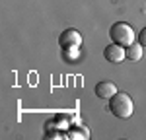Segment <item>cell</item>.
<instances>
[{"instance_id":"5b68a950","label":"cell","mask_w":146,"mask_h":140,"mask_svg":"<svg viewBox=\"0 0 146 140\" xmlns=\"http://www.w3.org/2000/svg\"><path fill=\"white\" fill-rule=\"evenodd\" d=\"M117 92L119 90H117V86L113 82H100V84H96V95L100 99H111Z\"/></svg>"},{"instance_id":"277c9868","label":"cell","mask_w":146,"mask_h":140,"mask_svg":"<svg viewBox=\"0 0 146 140\" xmlns=\"http://www.w3.org/2000/svg\"><path fill=\"white\" fill-rule=\"evenodd\" d=\"M58 45L62 49H70V47H80L82 45V35L76 29H66L62 31L60 37H58Z\"/></svg>"},{"instance_id":"3957f363","label":"cell","mask_w":146,"mask_h":140,"mask_svg":"<svg viewBox=\"0 0 146 140\" xmlns=\"http://www.w3.org/2000/svg\"><path fill=\"white\" fill-rule=\"evenodd\" d=\"M103 57L107 62H123L127 58V47L117 45V43H111L103 49Z\"/></svg>"},{"instance_id":"6da1fadb","label":"cell","mask_w":146,"mask_h":140,"mask_svg":"<svg viewBox=\"0 0 146 140\" xmlns=\"http://www.w3.org/2000/svg\"><path fill=\"white\" fill-rule=\"evenodd\" d=\"M109 101H111L109 103V109H111V113L117 119H129V117L135 113V103H133L131 95H127L123 92H117Z\"/></svg>"},{"instance_id":"8992f818","label":"cell","mask_w":146,"mask_h":140,"mask_svg":"<svg viewBox=\"0 0 146 140\" xmlns=\"http://www.w3.org/2000/svg\"><path fill=\"white\" fill-rule=\"evenodd\" d=\"M142 49H144V47L140 45L138 41H135L133 45L127 47V58H129V60H140V58H142Z\"/></svg>"},{"instance_id":"ba28073f","label":"cell","mask_w":146,"mask_h":140,"mask_svg":"<svg viewBox=\"0 0 146 140\" xmlns=\"http://www.w3.org/2000/svg\"><path fill=\"white\" fill-rule=\"evenodd\" d=\"M138 43L146 49V27H142V31L138 33Z\"/></svg>"},{"instance_id":"7a4b0ae2","label":"cell","mask_w":146,"mask_h":140,"mask_svg":"<svg viewBox=\"0 0 146 140\" xmlns=\"http://www.w3.org/2000/svg\"><path fill=\"white\" fill-rule=\"evenodd\" d=\"M109 37H111L113 43H117V45H123V47H129L135 43V29H133V25L127 22H117L111 25V29H109Z\"/></svg>"},{"instance_id":"52a82bcc","label":"cell","mask_w":146,"mask_h":140,"mask_svg":"<svg viewBox=\"0 0 146 140\" xmlns=\"http://www.w3.org/2000/svg\"><path fill=\"white\" fill-rule=\"evenodd\" d=\"M62 57H66L68 60H76L80 57V47H70V49H62Z\"/></svg>"}]
</instances>
